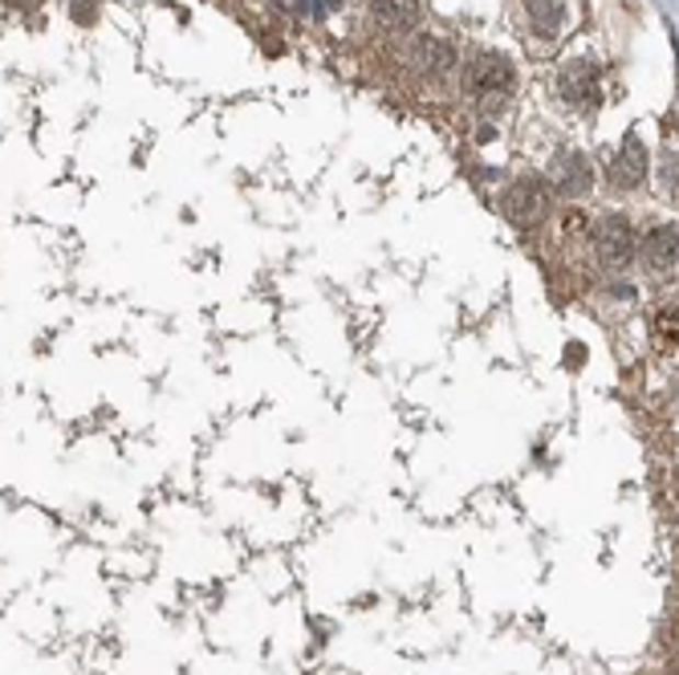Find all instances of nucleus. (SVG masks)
Wrapping results in <instances>:
<instances>
[{
	"label": "nucleus",
	"mask_w": 679,
	"mask_h": 675,
	"mask_svg": "<svg viewBox=\"0 0 679 675\" xmlns=\"http://www.w3.org/2000/svg\"><path fill=\"white\" fill-rule=\"evenodd\" d=\"M500 212L517 228H537L554 212V188H550V180H541V176H521V180H513L505 188Z\"/></svg>",
	"instance_id": "1"
},
{
	"label": "nucleus",
	"mask_w": 679,
	"mask_h": 675,
	"mask_svg": "<svg viewBox=\"0 0 679 675\" xmlns=\"http://www.w3.org/2000/svg\"><path fill=\"white\" fill-rule=\"evenodd\" d=\"M590 240H595L598 261L607 265V269H626V265H631V261L638 257L635 228H631V221H626V216H619V212L602 216V221L595 224Z\"/></svg>",
	"instance_id": "2"
},
{
	"label": "nucleus",
	"mask_w": 679,
	"mask_h": 675,
	"mask_svg": "<svg viewBox=\"0 0 679 675\" xmlns=\"http://www.w3.org/2000/svg\"><path fill=\"white\" fill-rule=\"evenodd\" d=\"M638 265L647 277H671L679 265V228L676 224H655L647 236L638 240Z\"/></svg>",
	"instance_id": "3"
},
{
	"label": "nucleus",
	"mask_w": 679,
	"mask_h": 675,
	"mask_svg": "<svg viewBox=\"0 0 679 675\" xmlns=\"http://www.w3.org/2000/svg\"><path fill=\"white\" fill-rule=\"evenodd\" d=\"M513 86V66L500 54H476L464 66V90L476 98H505Z\"/></svg>",
	"instance_id": "4"
},
{
	"label": "nucleus",
	"mask_w": 679,
	"mask_h": 675,
	"mask_svg": "<svg viewBox=\"0 0 679 675\" xmlns=\"http://www.w3.org/2000/svg\"><path fill=\"white\" fill-rule=\"evenodd\" d=\"M550 188L562 192L566 200H578L595 188V167L582 151H557L550 164Z\"/></svg>",
	"instance_id": "5"
},
{
	"label": "nucleus",
	"mask_w": 679,
	"mask_h": 675,
	"mask_svg": "<svg viewBox=\"0 0 679 675\" xmlns=\"http://www.w3.org/2000/svg\"><path fill=\"white\" fill-rule=\"evenodd\" d=\"M557 90L566 98L569 106L578 111H595L598 106V66L590 61H569L562 74H557Z\"/></svg>",
	"instance_id": "6"
},
{
	"label": "nucleus",
	"mask_w": 679,
	"mask_h": 675,
	"mask_svg": "<svg viewBox=\"0 0 679 675\" xmlns=\"http://www.w3.org/2000/svg\"><path fill=\"white\" fill-rule=\"evenodd\" d=\"M643 180H647V147L631 135L623 147H619L614 164H610V188H614V192H638Z\"/></svg>",
	"instance_id": "7"
},
{
	"label": "nucleus",
	"mask_w": 679,
	"mask_h": 675,
	"mask_svg": "<svg viewBox=\"0 0 679 675\" xmlns=\"http://www.w3.org/2000/svg\"><path fill=\"white\" fill-rule=\"evenodd\" d=\"M411 66H416L423 78H440V74H448V69L456 66V49H452L444 37L423 33V37L411 42Z\"/></svg>",
	"instance_id": "8"
},
{
	"label": "nucleus",
	"mask_w": 679,
	"mask_h": 675,
	"mask_svg": "<svg viewBox=\"0 0 679 675\" xmlns=\"http://www.w3.org/2000/svg\"><path fill=\"white\" fill-rule=\"evenodd\" d=\"M371 21H375L383 33H391V37H407V33L419 25V4L416 0H375Z\"/></svg>",
	"instance_id": "9"
},
{
	"label": "nucleus",
	"mask_w": 679,
	"mask_h": 675,
	"mask_svg": "<svg viewBox=\"0 0 679 675\" xmlns=\"http://www.w3.org/2000/svg\"><path fill=\"white\" fill-rule=\"evenodd\" d=\"M525 16L533 33L541 37H557L569 21V4L566 0H525Z\"/></svg>",
	"instance_id": "10"
},
{
	"label": "nucleus",
	"mask_w": 679,
	"mask_h": 675,
	"mask_svg": "<svg viewBox=\"0 0 679 675\" xmlns=\"http://www.w3.org/2000/svg\"><path fill=\"white\" fill-rule=\"evenodd\" d=\"M664 183H667V192L679 200V155H671V159L664 164Z\"/></svg>",
	"instance_id": "11"
},
{
	"label": "nucleus",
	"mask_w": 679,
	"mask_h": 675,
	"mask_svg": "<svg viewBox=\"0 0 679 675\" xmlns=\"http://www.w3.org/2000/svg\"><path fill=\"white\" fill-rule=\"evenodd\" d=\"M667 675H679V663H671V667H667Z\"/></svg>",
	"instance_id": "12"
}]
</instances>
